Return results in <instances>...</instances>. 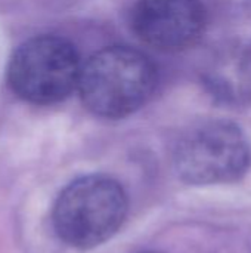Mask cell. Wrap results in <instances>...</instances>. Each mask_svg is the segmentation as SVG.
Returning a JSON list of instances; mask_svg holds the SVG:
<instances>
[{
	"label": "cell",
	"mask_w": 251,
	"mask_h": 253,
	"mask_svg": "<svg viewBox=\"0 0 251 253\" xmlns=\"http://www.w3.org/2000/svg\"><path fill=\"white\" fill-rule=\"evenodd\" d=\"M157 83V67L146 55L127 46H109L81 67L78 90L93 114L121 119L143 107Z\"/></svg>",
	"instance_id": "cell-1"
},
{
	"label": "cell",
	"mask_w": 251,
	"mask_h": 253,
	"mask_svg": "<svg viewBox=\"0 0 251 253\" xmlns=\"http://www.w3.org/2000/svg\"><path fill=\"white\" fill-rule=\"evenodd\" d=\"M129 199L123 185L107 175H86L70 182L56 197L52 222L58 237L80 251L112 239L123 227Z\"/></svg>",
	"instance_id": "cell-2"
},
{
	"label": "cell",
	"mask_w": 251,
	"mask_h": 253,
	"mask_svg": "<svg viewBox=\"0 0 251 253\" xmlns=\"http://www.w3.org/2000/svg\"><path fill=\"white\" fill-rule=\"evenodd\" d=\"M173 166L178 176L189 185L232 184L250 169V142L235 123L207 120L179 138Z\"/></svg>",
	"instance_id": "cell-3"
},
{
	"label": "cell",
	"mask_w": 251,
	"mask_h": 253,
	"mask_svg": "<svg viewBox=\"0 0 251 253\" xmlns=\"http://www.w3.org/2000/svg\"><path fill=\"white\" fill-rule=\"evenodd\" d=\"M81 67L71 42L44 34L28 39L15 49L6 68V80L18 98L49 105L65 99L78 87Z\"/></svg>",
	"instance_id": "cell-4"
},
{
	"label": "cell",
	"mask_w": 251,
	"mask_h": 253,
	"mask_svg": "<svg viewBox=\"0 0 251 253\" xmlns=\"http://www.w3.org/2000/svg\"><path fill=\"white\" fill-rule=\"evenodd\" d=\"M130 24L143 43L176 52L200 40L207 13L201 0H138L132 7Z\"/></svg>",
	"instance_id": "cell-5"
},
{
	"label": "cell",
	"mask_w": 251,
	"mask_h": 253,
	"mask_svg": "<svg viewBox=\"0 0 251 253\" xmlns=\"http://www.w3.org/2000/svg\"><path fill=\"white\" fill-rule=\"evenodd\" d=\"M209 92L231 105L251 102V50L228 46L217 52L203 73Z\"/></svg>",
	"instance_id": "cell-6"
},
{
	"label": "cell",
	"mask_w": 251,
	"mask_h": 253,
	"mask_svg": "<svg viewBox=\"0 0 251 253\" xmlns=\"http://www.w3.org/2000/svg\"><path fill=\"white\" fill-rule=\"evenodd\" d=\"M142 253H160V252H142Z\"/></svg>",
	"instance_id": "cell-7"
}]
</instances>
